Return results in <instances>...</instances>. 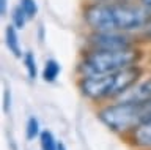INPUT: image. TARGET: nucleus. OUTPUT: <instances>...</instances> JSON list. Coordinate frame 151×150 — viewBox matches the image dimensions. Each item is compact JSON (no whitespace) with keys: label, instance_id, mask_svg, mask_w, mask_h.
Here are the masks:
<instances>
[{"label":"nucleus","instance_id":"1","mask_svg":"<svg viewBox=\"0 0 151 150\" xmlns=\"http://www.w3.org/2000/svg\"><path fill=\"white\" fill-rule=\"evenodd\" d=\"M151 19V10L139 0L85 2L83 24L94 32H140Z\"/></svg>","mask_w":151,"mask_h":150},{"label":"nucleus","instance_id":"2","mask_svg":"<svg viewBox=\"0 0 151 150\" xmlns=\"http://www.w3.org/2000/svg\"><path fill=\"white\" fill-rule=\"evenodd\" d=\"M142 78V68L137 65L123 68L99 76H83L79 79L77 87L80 93L91 101H104L124 95L139 82Z\"/></svg>","mask_w":151,"mask_h":150},{"label":"nucleus","instance_id":"3","mask_svg":"<svg viewBox=\"0 0 151 150\" xmlns=\"http://www.w3.org/2000/svg\"><path fill=\"white\" fill-rule=\"evenodd\" d=\"M98 119L113 133L129 134L140 125L151 120V101L123 100L109 104L98 112Z\"/></svg>","mask_w":151,"mask_h":150},{"label":"nucleus","instance_id":"4","mask_svg":"<svg viewBox=\"0 0 151 150\" xmlns=\"http://www.w3.org/2000/svg\"><path fill=\"white\" fill-rule=\"evenodd\" d=\"M142 51L137 48L120 51H88L77 65V73L83 76H99L139 63Z\"/></svg>","mask_w":151,"mask_h":150},{"label":"nucleus","instance_id":"5","mask_svg":"<svg viewBox=\"0 0 151 150\" xmlns=\"http://www.w3.org/2000/svg\"><path fill=\"white\" fill-rule=\"evenodd\" d=\"M88 51H120L135 48L134 38L127 32H94L87 36Z\"/></svg>","mask_w":151,"mask_h":150},{"label":"nucleus","instance_id":"6","mask_svg":"<svg viewBox=\"0 0 151 150\" xmlns=\"http://www.w3.org/2000/svg\"><path fill=\"white\" fill-rule=\"evenodd\" d=\"M129 141L139 149L151 150V120H148L143 125H140L134 131H131Z\"/></svg>","mask_w":151,"mask_h":150},{"label":"nucleus","instance_id":"7","mask_svg":"<svg viewBox=\"0 0 151 150\" xmlns=\"http://www.w3.org/2000/svg\"><path fill=\"white\" fill-rule=\"evenodd\" d=\"M5 44H6V48L14 57L22 59V49H21V43H19L17 29L13 24H8L6 29H5Z\"/></svg>","mask_w":151,"mask_h":150},{"label":"nucleus","instance_id":"8","mask_svg":"<svg viewBox=\"0 0 151 150\" xmlns=\"http://www.w3.org/2000/svg\"><path fill=\"white\" fill-rule=\"evenodd\" d=\"M126 100H139V101H151V78L140 82L132 90L127 92Z\"/></svg>","mask_w":151,"mask_h":150},{"label":"nucleus","instance_id":"9","mask_svg":"<svg viewBox=\"0 0 151 150\" xmlns=\"http://www.w3.org/2000/svg\"><path fill=\"white\" fill-rule=\"evenodd\" d=\"M61 73V65L57 62L55 59H47L42 68V79L46 82H54Z\"/></svg>","mask_w":151,"mask_h":150},{"label":"nucleus","instance_id":"10","mask_svg":"<svg viewBox=\"0 0 151 150\" xmlns=\"http://www.w3.org/2000/svg\"><path fill=\"white\" fill-rule=\"evenodd\" d=\"M22 60H24V67H25V71H27L28 79L35 81V79L38 78V63H36L35 54H33L32 51H27V52L24 54Z\"/></svg>","mask_w":151,"mask_h":150},{"label":"nucleus","instance_id":"11","mask_svg":"<svg viewBox=\"0 0 151 150\" xmlns=\"http://www.w3.org/2000/svg\"><path fill=\"white\" fill-rule=\"evenodd\" d=\"M41 134V126H40V120L35 115H30L25 123V139L27 141H33L36 138H40Z\"/></svg>","mask_w":151,"mask_h":150},{"label":"nucleus","instance_id":"12","mask_svg":"<svg viewBox=\"0 0 151 150\" xmlns=\"http://www.w3.org/2000/svg\"><path fill=\"white\" fill-rule=\"evenodd\" d=\"M27 21H30V19H28V16L25 14V11L22 10V7L16 5L11 10V24L16 27L17 30H22L24 27H25Z\"/></svg>","mask_w":151,"mask_h":150},{"label":"nucleus","instance_id":"13","mask_svg":"<svg viewBox=\"0 0 151 150\" xmlns=\"http://www.w3.org/2000/svg\"><path fill=\"white\" fill-rule=\"evenodd\" d=\"M40 145H41V150H57L58 142H57V139H55L52 131L44 130L40 134Z\"/></svg>","mask_w":151,"mask_h":150},{"label":"nucleus","instance_id":"14","mask_svg":"<svg viewBox=\"0 0 151 150\" xmlns=\"http://www.w3.org/2000/svg\"><path fill=\"white\" fill-rule=\"evenodd\" d=\"M19 5L22 7V10L25 11L28 19H33L38 14V3L36 0H19Z\"/></svg>","mask_w":151,"mask_h":150},{"label":"nucleus","instance_id":"15","mask_svg":"<svg viewBox=\"0 0 151 150\" xmlns=\"http://www.w3.org/2000/svg\"><path fill=\"white\" fill-rule=\"evenodd\" d=\"M2 107L5 114H9L11 111V90L5 86L3 87V95H2Z\"/></svg>","mask_w":151,"mask_h":150},{"label":"nucleus","instance_id":"16","mask_svg":"<svg viewBox=\"0 0 151 150\" xmlns=\"http://www.w3.org/2000/svg\"><path fill=\"white\" fill-rule=\"evenodd\" d=\"M140 33H142V36H143L145 40L151 41V19H150V21L143 25V29L140 30Z\"/></svg>","mask_w":151,"mask_h":150},{"label":"nucleus","instance_id":"17","mask_svg":"<svg viewBox=\"0 0 151 150\" xmlns=\"http://www.w3.org/2000/svg\"><path fill=\"white\" fill-rule=\"evenodd\" d=\"M8 13V0H0V14L6 16Z\"/></svg>","mask_w":151,"mask_h":150},{"label":"nucleus","instance_id":"18","mask_svg":"<svg viewBox=\"0 0 151 150\" xmlns=\"http://www.w3.org/2000/svg\"><path fill=\"white\" fill-rule=\"evenodd\" d=\"M139 2L143 7H146V8H150V10H151V0H139Z\"/></svg>","mask_w":151,"mask_h":150},{"label":"nucleus","instance_id":"19","mask_svg":"<svg viewBox=\"0 0 151 150\" xmlns=\"http://www.w3.org/2000/svg\"><path fill=\"white\" fill-rule=\"evenodd\" d=\"M40 40L41 41L44 40V27H42V25H40Z\"/></svg>","mask_w":151,"mask_h":150},{"label":"nucleus","instance_id":"20","mask_svg":"<svg viewBox=\"0 0 151 150\" xmlns=\"http://www.w3.org/2000/svg\"><path fill=\"white\" fill-rule=\"evenodd\" d=\"M57 150H68L66 149V145L63 142H58V147H57Z\"/></svg>","mask_w":151,"mask_h":150},{"label":"nucleus","instance_id":"21","mask_svg":"<svg viewBox=\"0 0 151 150\" xmlns=\"http://www.w3.org/2000/svg\"><path fill=\"white\" fill-rule=\"evenodd\" d=\"M85 2H107V0H85Z\"/></svg>","mask_w":151,"mask_h":150}]
</instances>
